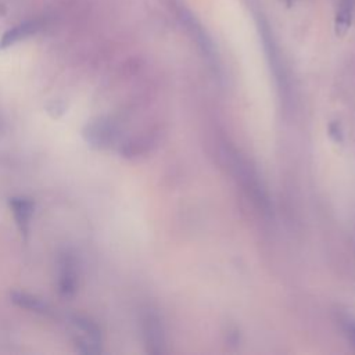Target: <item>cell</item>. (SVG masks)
Wrapping results in <instances>:
<instances>
[{
    "instance_id": "1",
    "label": "cell",
    "mask_w": 355,
    "mask_h": 355,
    "mask_svg": "<svg viewBox=\"0 0 355 355\" xmlns=\"http://www.w3.org/2000/svg\"><path fill=\"white\" fill-rule=\"evenodd\" d=\"M71 324L75 330V347L80 354L101 352V330L96 322L87 316L73 315Z\"/></svg>"
},
{
    "instance_id": "2",
    "label": "cell",
    "mask_w": 355,
    "mask_h": 355,
    "mask_svg": "<svg viewBox=\"0 0 355 355\" xmlns=\"http://www.w3.org/2000/svg\"><path fill=\"white\" fill-rule=\"evenodd\" d=\"M57 286L62 298H72L79 286V268L75 255L65 250L57 259Z\"/></svg>"
},
{
    "instance_id": "3",
    "label": "cell",
    "mask_w": 355,
    "mask_h": 355,
    "mask_svg": "<svg viewBox=\"0 0 355 355\" xmlns=\"http://www.w3.org/2000/svg\"><path fill=\"white\" fill-rule=\"evenodd\" d=\"M83 140L93 148H107L115 139V128L107 118H93L82 129Z\"/></svg>"
},
{
    "instance_id": "4",
    "label": "cell",
    "mask_w": 355,
    "mask_h": 355,
    "mask_svg": "<svg viewBox=\"0 0 355 355\" xmlns=\"http://www.w3.org/2000/svg\"><path fill=\"white\" fill-rule=\"evenodd\" d=\"M8 204H10V209L12 212L15 225L21 236L26 240L31 232V222L35 214V202L29 197L15 196L10 198Z\"/></svg>"
},
{
    "instance_id": "5",
    "label": "cell",
    "mask_w": 355,
    "mask_h": 355,
    "mask_svg": "<svg viewBox=\"0 0 355 355\" xmlns=\"http://www.w3.org/2000/svg\"><path fill=\"white\" fill-rule=\"evenodd\" d=\"M42 26H43L42 19H29V21L21 22V24L10 28L0 37V50L7 49L18 42L37 33L42 29Z\"/></svg>"
},
{
    "instance_id": "6",
    "label": "cell",
    "mask_w": 355,
    "mask_h": 355,
    "mask_svg": "<svg viewBox=\"0 0 355 355\" xmlns=\"http://www.w3.org/2000/svg\"><path fill=\"white\" fill-rule=\"evenodd\" d=\"M143 336H144V341L148 352L158 354L162 351L164 334H162L159 319L153 313L146 315L143 320Z\"/></svg>"
},
{
    "instance_id": "7",
    "label": "cell",
    "mask_w": 355,
    "mask_h": 355,
    "mask_svg": "<svg viewBox=\"0 0 355 355\" xmlns=\"http://www.w3.org/2000/svg\"><path fill=\"white\" fill-rule=\"evenodd\" d=\"M10 298L15 305H18L19 308L28 309L31 312L47 315L51 311L49 302L36 294H31L25 291H12L10 294Z\"/></svg>"
},
{
    "instance_id": "8",
    "label": "cell",
    "mask_w": 355,
    "mask_h": 355,
    "mask_svg": "<svg viewBox=\"0 0 355 355\" xmlns=\"http://www.w3.org/2000/svg\"><path fill=\"white\" fill-rule=\"evenodd\" d=\"M355 10V0H338L334 14V31L337 36H344L351 28Z\"/></svg>"
},
{
    "instance_id": "9",
    "label": "cell",
    "mask_w": 355,
    "mask_h": 355,
    "mask_svg": "<svg viewBox=\"0 0 355 355\" xmlns=\"http://www.w3.org/2000/svg\"><path fill=\"white\" fill-rule=\"evenodd\" d=\"M343 326H344V330H345L348 338L355 345V320L352 318H349V316H345L343 319Z\"/></svg>"
},
{
    "instance_id": "10",
    "label": "cell",
    "mask_w": 355,
    "mask_h": 355,
    "mask_svg": "<svg viewBox=\"0 0 355 355\" xmlns=\"http://www.w3.org/2000/svg\"><path fill=\"white\" fill-rule=\"evenodd\" d=\"M4 132V122H3V119H1V116H0V135Z\"/></svg>"
},
{
    "instance_id": "11",
    "label": "cell",
    "mask_w": 355,
    "mask_h": 355,
    "mask_svg": "<svg viewBox=\"0 0 355 355\" xmlns=\"http://www.w3.org/2000/svg\"><path fill=\"white\" fill-rule=\"evenodd\" d=\"M284 1H286V3H288V4H290V3H291V1H293V0H284Z\"/></svg>"
}]
</instances>
